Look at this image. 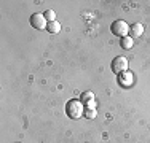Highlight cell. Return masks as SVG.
<instances>
[{"mask_svg":"<svg viewBox=\"0 0 150 143\" xmlns=\"http://www.w3.org/2000/svg\"><path fill=\"white\" fill-rule=\"evenodd\" d=\"M66 113H67V116L72 118V119H78V118H81L85 114V103L78 99L69 100L67 105H66Z\"/></svg>","mask_w":150,"mask_h":143,"instance_id":"obj_1","label":"cell"},{"mask_svg":"<svg viewBox=\"0 0 150 143\" xmlns=\"http://www.w3.org/2000/svg\"><path fill=\"white\" fill-rule=\"evenodd\" d=\"M129 27L131 26L126 22V21H123V19L113 21L112 26H110V29H112V34L117 35V37H120V38L128 37V34H129Z\"/></svg>","mask_w":150,"mask_h":143,"instance_id":"obj_2","label":"cell"},{"mask_svg":"<svg viewBox=\"0 0 150 143\" xmlns=\"http://www.w3.org/2000/svg\"><path fill=\"white\" fill-rule=\"evenodd\" d=\"M110 67H112L113 73L120 75V73H123V72L128 70V59L125 56H118V57H115V59L112 60Z\"/></svg>","mask_w":150,"mask_h":143,"instance_id":"obj_3","label":"cell"},{"mask_svg":"<svg viewBox=\"0 0 150 143\" xmlns=\"http://www.w3.org/2000/svg\"><path fill=\"white\" fill-rule=\"evenodd\" d=\"M30 26L34 29H38V30H43V29H46V26H48V21L45 19L43 14L35 13L30 16Z\"/></svg>","mask_w":150,"mask_h":143,"instance_id":"obj_4","label":"cell"},{"mask_svg":"<svg viewBox=\"0 0 150 143\" xmlns=\"http://www.w3.org/2000/svg\"><path fill=\"white\" fill-rule=\"evenodd\" d=\"M118 84L121 88H129V86L134 84V75L131 73L129 70L123 72V73L118 75Z\"/></svg>","mask_w":150,"mask_h":143,"instance_id":"obj_5","label":"cell"},{"mask_svg":"<svg viewBox=\"0 0 150 143\" xmlns=\"http://www.w3.org/2000/svg\"><path fill=\"white\" fill-rule=\"evenodd\" d=\"M129 34H131V37H133V38H139L142 34H144V26L139 24V22L133 24V26L129 27Z\"/></svg>","mask_w":150,"mask_h":143,"instance_id":"obj_6","label":"cell"},{"mask_svg":"<svg viewBox=\"0 0 150 143\" xmlns=\"http://www.w3.org/2000/svg\"><path fill=\"white\" fill-rule=\"evenodd\" d=\"M120 46H121L123 49H131V48L134 46V38L129 37V35H128V37H125V38H121Z\"/></svg>","mask_w":150,"mask_h":143,"instance_id":"obj_7","label":"cell"},{"mask_svg":"<svg viewBox=\"0 0 150 143\" xmlns=\"http://www.w3.org/2000/svg\"><path fill=\"white\" fill-rule=\"evenodd\" d=\"M46 30H48L50 34H58V32H61V24L58 22V21L48 22V26H46Z\"/></svg>","mask_w":150,"mask_h":143,"instance_id":"obj_8","label":"cell"},{"mask_svg":"<svg viewBox=\"0 0 150 143\" xmlns=\"http://www.w3.org/2000/svg\"><path fill=\"white\" fill-rule=\"evenodd\" d=\"M81 102L83 103H88V102H91V100H94V94H93L91 91H86V92H83L81 94Z\"/></svg>","mask_w":150,"mask_h":143,"instance_id":"obj_9","label":"cell"},{"mask_svg":"<svg viewBox=\"0 0 150 143\" xmlns=\"http://www.w3.org/2000/svg\"><path fill=\"white\" fill-rule=\"evenodd\" d=\"M45 19L48 21V22H53V21H56V13L53 11V10H46V11L43 13Z\"/></svg>","mask_w":150,"mask_h":143,"instance_id":"obj_10","label":"cell"},{"mask_svg":"<svg viewBox=\"0 0 150 143\" xmlns=\"http://www.w3.org/2000/svg\"><path fill=\"white\" fill-rule=\"evenodd\" d=\"M98 111H96V108H85V118H88V119H94Z\"/></svg>","mask_w":150,"mask_h":143,"instance_id":"obj_11","label":"cell"},{"mask_svg":"<svg viewBox=\"0 0 150 143\" xmlns=\"http://www.w3.org/2000/svg\"><path fill=\"white\" fill-rule=\"evenodd\" d=\"M85 108H96V100H91V102L85 103Z\"/></svg>","mask_w":150,"mask_h":143,"instance_id":"obj_12","label":"cell"}]
</instances>
